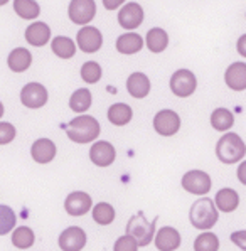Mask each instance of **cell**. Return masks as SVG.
Wrapping results in <instances>:
<instances>
[{
  "mask_svg": "<svg viewBox=\"0 0 246 251\" xmlns=\"http://www.w3.org/2000/svg\"><path fill=\"white\" fill-rule=\"evenodd\" d=\"M3 113H5V111H3V105H2V101H0V118H2Z\"/></svg>",
  "mask_w": 246,
  "mask_h": 251,
  "instance_id": "obj_40",
  "label": "cell"
},
{
  "mask_svg": "<svg viewBox=\"0 0 246 251\" xmlns=\"http://www.w3.org/2000/svg\"><path fill=\"white\" fill-rule=\"evenodd\" d=\"M224 81L233 91H245L246 90V63H233L226 69Z\"/></svg>",
  "mask_w": 246,
  "mask_h": 251,
  "instance_id": "obj_17",
  "label": "cell"
},
{
  "mask_svg": "<svg viewBox=\"0 0 246 251\" xmlns=\"http://www.w3.org/2000/svg\"><path fill=\"white\" fill-rule=\"evenodd\" d=\"M56 144L49 138H37L30 147V155L37 164H49L56 157Z\"/></svg>",
  "mask_w": 246,
  "mask_h": 251,
  "instance_id": "obj_15",
  "label": "cell"
},
{
  "mask_svg": "<svg viewBox=\"0 0 246 251\" xmlns=\"http://www.w3.org/2000/svg\"><path fill=\"white\" fill-rule=\"evenodd\" d=\"M52 52L61 59H71L76 52V44L66 36H57L52 39Z\"/></svg>",
  "mask_w": 246,
  "mask_h": 251,
  "instance_id": "obj_26",
  "label": "cell"
},
{
  "mask_svg": "<svg viewBox=\"0 0 246 251\" xmlns=\"http://www.w3.org/2000/svg\"><path fill=\"white\" fill-rule=\"evenodd\" d=\"M115 157H117V152H115V147L110 144V142L99 140L93 144L90 150V159L95 165L98 167H108L115 162Z\"/></svg>",
  "mask_w": 246,
  "mask_h": 251,
  "instance_id": "obj_13",
  "label": "cell"
},
{
  "mask_svg": "<svg viewBox=\"0 0 246 251\" xmlns=\"http://www.w3.org/2000/svg\"><path fill=\"white\" fill-rule=\"evenodd\" d=\"M153 128L162 137H172L179 132L180 128V118L175 111L172 110H160L153 117Z\"/></svg>",
  "mask_w": 246,
  "mask_h": 251,
  "instance_id": "obj_6",
  "label": "cell"
},
{
  "mask_svg": "<svg viewBox=\"0 0 246 251\" xmlns=\"http://www.w3.org/2000/svg\"><path fill=\"white\" fill-rule=\"evenodd\" d=\"M142 48H144V39H142V36H138L137 32L122 34L117 39V51L120 54L130 56V54L138 52Z\"/></svg>",
  "mask_w": 246,
  "mask_h": 251,
  "instance_id": "obj_20",
  "label": "cell"
},
{
  "mask_svg": "<svg viewBox=\"0 0 246 251\" xmlns=\"http://www.w3.org/2000/svg\"><path fill=\"white\" fill-rule=\"evenodd\" d=\"M144 22V9L140 3L128 2L122 7L120 14H118V24L125 30H133Z\"/></svg>",
  "mask_w": 246,
  "mask_h": 251,
  "instance_id": "obj_10",
  "label": "cell"
},
{
  "mask_svg": "<svg viewBox=\"0 0 246 251\" xmlns=\"http://www.w3.org/2000/svg\"><path fill=\"white\" fill-rule=\"evenodd\" d=\"M219 239L214 233H201L194 241V251H218Z\"/></svg>",
  "mask_w": 246,
  "mask_h": 251,
  "instance_id": "obj_32",
  "label": "cell"
},
{
  "mask_svg": "<svg viewBox=\"0 0 246 251\" xmlns=\"http://www.w3.org/2000/svg\"><path fill=\"white\" fill-rule=\"evenodd\" d=\"M133 117V111L126 103H115L108 108V120L110 123L117 126H123L126 123H130V120Z\"/></svg>",
  "mask_w": 246,
  "mask_h": 251,
  "instance_id": "obj_24",
  "label": "cell"
},
{
  "mask_svg": "<svg viewBox=\"0 0 246 251\" xmlns=\"http://www.w3.org/2000/svg\"><path fill=\"white\" fill-rule=\"evenodd\" d=\"M91 101H93V95L88 88H79L71 95L69 98V108L76 113H84L90 110Z\"/></svg>",
  "mask_w": 246,
  "mask_h": 251,
  "instance_id": "obj_23",
  "label": "cell"
},
{
  "mask_svg": "<svg viewBox=\"0 0 246 251\" xmlns=\"http://www.w3.org/2000/svg\"><path fill=\"white\" fill-rule=\"evenodd\" d=\"M36 236H34V231L27 226H19L14 229L12 233V243L15 248L19 250H27L34 245Z\"/></svg>",
  "mask_w": 246,
  "mask_h": 251,
  "instance_id": "obj_28",
  "label": "cell"
},
{
  "mask_svg": "<svg viewBox=\"0 0 246 251\" xmlns=\"http://www.w3.org/2000/svg\"><path fill=\"white\" fill-rule=\"evenodd\" d=\"M81 78L83 81H86L88 84H93L96 81L101 79V66L95 61H88L83 64L81 68Z\"/></svg>",
  "mask_w": 246,
  "mask_h": 251,
  "instance_id": "obj_33",
  "label": "cell"
},
{
  "mask_svg": "<svg viewBox=\"0 0 246 251\" xmlns=\"http://www.w3.org/2000/svg\"><path fill=\"white\" fill-rule=\"evenodd\" d=\"M68 14H69V19H71L74 24L84 25L93 21V17L96 15V3L93 0H73V2L69 3Z\"/></svg>",
  "mask_w": 246,
  "mask_h": 251,
  "instance_id": "obj_8",
  "label": "cell"
},
{
  "mask_svg": "<svg viewBox=\"0 0 246 251\" xmlns=\"http://www.w3.org/2000/svg\"><path fill=\"white\" fill-rule=\"evenodd\" d=\"M211 185L213 182H211L209 174H206L204 171H191L184 174L182 177V187L191 194H207L211 191Z\"/></svg>",
  "mask_w": 246,
  "mask_h": 251,
  "instance_id": "obj_7",
  "label": "cell"
},
{
  "mask_svg": "<svg viewBox=\"0 0 246 251\" xmlns=\"http://www.w3.org/2000/svg\"><path fill=\"white\" fill-rule=\"evenodd\" d=\"M246 153V145L238 133H226L218 140L216 155L226 165L238 164Z\"/></svg>",
  "mask_w": 246,
  "mask_h": 251,
  "instance_id": "obj_3",
  "label": "cell"
},
{
  "mask_svg": "<svg viewBox=\"0 0 246 251\" xmlns=\"http://www.w3.org/2000/svg\"><path fill=\"white\" fill-rule=\"evenodd\" d=\"M99 123L98 120L91 115H79V117L73 118L68 125V137L69 140L76 142V144H88L98 138L99 135Z\"/></svg>",
  "mask_w": 246,
  "mask_h": 251,
  "instance_id": "obj_1",
  "label": "cell"
},
{
  "mask_svg": "<svg viewBox=\"0 0 246 251\" xmlns=\"http://www.w3.org/2000/svg\"><path fill=\"white\" fill-rule=\"evenodd\" d=\"M15 223H17V216L12 211V207L5 206V204H0V236L14 231Z\"/></svg>",
  "mask_w": 246,
  "mask_h": 251,
  "instance_id": "obj_31",
  "label": "cell"
},
{
  "mask_svg": "<svg viewBox=\"0 0 246 251\" xmlns=\"http://www.w3.org/2000/svg\"><path fill=\"white\" fill-rule=\"evenodd\" d=\"M93 219L96 225H111L115 221V207L108 202H99L93 207Z\"/></svg>",
  "mask_w": 246,
  "mask_h": 251,
  "instance_id": "obj_30",
  "label": "cell"
},
{
  "mask_svg": "<svg viewBox=\"0 0 246 251\" xmlns=\"http://www.w3.org/2000/svg\"><path fill=\"white\" fill-rule=\"evenodd\" d=\"M236 48H238V52H240L243 57H246V34H243V36L238 39Z\"/></svg>",
  "mask_w": 246,
  "mask_h": 251,
  "instance_id": "obj_37",
  "label": "cell"
},
{
  "mask_svg": "<svg viewBox=\"0 0 246 251\" xmlns=\"http://www.w3.org/2000/svg\"><path fill=\"white\" fill-rule=\"evenodd\" d=\"M21 101L25 108L37 110L48 103V90L39 83H29L22 88L21 91Z\"/></svg>",
  "mask_w": 246,
  "mask_h": 251,
  "instance_id": "obj_9",
  "label": "cell"
},
{
  "mask_svg": "<svg viewBox=\"0 0 246 251\" xmlns=\"http://www.w3.org/2000/svg\"><path fill=\"white\" fill-rule=\"evenodd\" d=\"M14 10L19 17L22 19H36L39 17L41 14V7L37 2H32V0H15L14 2Z\"/></svg>",
  "mask_w": 246,
  "mask_h": 251,
  "instance_id": "obj_29",
  "label": "cell"
},
{
  "mask_svg": "<svg viewBox=\"0 0 246 251\" xmlns=\"http://www.w3.org/2000/svg\"><path fill=\"white\" fill-rule=\"evenodd\" d=\"M7 64L14 73L27 71L29 66L32 64V54H30L25 48H15L12 52L9 54Z\"/></svg>",
  "mask_w": 246,
  "mask_h": 251,
  "instance_id": "obj_21",
  "label": "cell"
},
{
  "mask_svg": "<svg viewBox=\"0 0 246 251\" xmlns=\"http://www.w3.org/2000/svg\"><path fill=\"white\" fill-rule=\"evenodd\" d=\"M86 245V233L78 226L64 229L59 236V248L63 251H81Z\"/></svg>",
  "mask_w": 246,
  "mask_h": 251,
  "instance_id": "obj_12",
  "label": "cell"
},
{
  "mask_svg": "<svg viewBox=\"0 0 246 251\" xmlns=\"http://www.w3.org/2000/svg\"><path fill=\"white\" fill-rule=\"evenodd\" d=\"M231 241L238 246V248L246 251V231H236V233H233Z\"/></svg>",
  "mask_w": 246,
  "mask_h": 251,
  "instance_id": "obj_36",
  "label": "cell"
},
{
  "mask_svg": "<svg viewBox=\"0 0 246 251\" xmlns=\"http://www.w3.org/2000/svg\"><path fill=\"white\" fill-rule=\"evenodd\" d=\"M91 206H93L91 196L81 191L71 192L66 198V201H64V209H66L69 216H74V218L86 214L91 209Z\"/></svg>",
  "mask_w": 246,
  "mask_h": 251,
  "instance_id": "obj_11",
  "label": "cell"
},
{
  "mask_svg": "<svg viewBox=\"0 0 246 251\" xmlns=\"http://www.w3.org/2000/svg\"><path fill=\"white\" fill-rule=\"evenodd\" d=\"M103 3H105L106 9L113 10V9H117V7H120V3H123V0H113V2H110V0H105Z\"/></svg>",
  "mask_w": 246,
  "mask_h": 251,
  "instance_id": "obj_39",
  "label": "cell"
},
{
  "mask_svg": "<svg viewBox=\"0 0 246 251\" xmlns=\"http://www.w3.org/2000/svg\"><path fill=\"white\" fill-rule=\"evenodd\" d=\"M216 207L222 212H233L240 206V196L231 187H224L216 194V201H214Z\"/></svg>",
  "mask_w": 246,
  "mask_h": 251,
  "instance_id": "obj_22",
  "label": "cell"
},
{
  "mask_svg": "<svg viewBox=\"0 0 246 251\" xmlns=\"http://www.w3.org/2000/svg\"><path fill=\"white\" fill-rule=\"evenodd\" d=\"M126 90L133 98H145L150 93V79L144 73H132L126 79Z\"/></svg>",
  "mask_w": 246,
  "mask_h": 251,
  "instance_id": "obj_18",
  "label": "cell"
},
{
  "mask_svg": "<svg viewBox=\"0 0 246 251\" xmlns=\"http://www.w3.org/2000/svg\"><path fill=\"white\" fill-rule=\"evenodd\" d=\"M113 251H138V243L132 236L125 234V236H120L117 239Z\"/></svg>",
  "mask_w": 246,
  "mask_h": 251,
  "instance_id": "obj_34",
  "label": "cell"
},
{
  "mask_svg": "<svg viewBox=\"0 0 246 251\" xmlns=\"http://www.w3.org/2000/svg\"><path fill=\"white\" fill-rule=\"evenodd\" d=\"M76 39H78L79 49H81L83 52H88V54L96 52L103 44L101 32H99L96 27H91V25L83 27V29L78 32V37H76Z\"/></svg>",
  "mask_w": 246,
  "mask_h": 251,
  "instance_id": "obj_14",
  "label": "cell"
},
{
  "mask_svg": "<svg viewBox=\"0 0 246 251\" xmlns=\"http://www.w3.org/2000/svg\"><path fill=\"white\" fill-rule=\"evenodd\" d=\"M155 246L159 251H174L180 246V233L172 226H164L155 234Z\"/></svg>",
  "mask_w": 246,
  "mask_h": 251,
  "instance_id": "obj_16",
  "label": "cell"
},
{
  "mask_svg": "<svg viewBox=\"0 0 246 251\" xmlns=\"http://www.w3.org/2000/svg\"><path fill=\"white\" fill-rule=\"evenodd\" d=\"M15 126L12 123H7V122H0V145H7L15 138Z\"/></svg>",
  "mask_w": 246,
  "mask_h": 251,
  "instance_id": "obj_35",
  "label": "cell"
},
{
  "mask_svg": "<svg viewBox=\"0 0 246 251\" xmlns=\"http://www.w3.org/2000/svg\"><path fill=\"white\" fill-rule=\"evenodd\" d=\"M197 86V79H196L194 73L189 69H179L172 75L171 78V90L177 98H187L196 91Z\"/></svg>",
  "mask_w": 246,
  "mask_h": 251,
  "instance_id": "obj_5",
  "label": "cell"
},
{
  "mask_svg": "<svg viewBox=\"0 0 246 251\" xmlns=\"http://www.w3.org/2000/svg\"><path fill=\"white\" fill-rule=\"evenodd\" d=\"M234 123V117L229 110L226 108H216L211 115V125L213 128H216L218 132H226L233 126Z\"/></svg>",
  "mask_w": 246,
  "mask_h": 251,
  "instance_id": "obj_27",
  "label": "cell"
},
{
  "mask_svg": "<svg viewBox=\"0 0 246 251\" xmlns=\"http://www.w3.org/2000/svg\"><path fill=\"white\" fill-rule=\"evenodd\" d=\"M238 179H240V182L246 185V160L241 162V165L238 167Z\"/></svg>",
  "mask_w": 246,
  "mask_h": 251,
  "instance_id": "obj_38",
  "label": "cell"
},
{
  "mask_svg": "<svg viewBox=\"0 0 246 251\" xmlns=\"http://www.w3.org/2000/svg\"><path fill=\"white\" fill-rule=\"evenodd\" d=\"M167 46H169V36L164 29L155 27V29H150L147 32V48L150 49L152 52H155V54L162 52Z\"/></svg>",
  "mask_w": 246,
  "mask_h": 251,
  "instance_id": "obj_25",
  "label": "cell"
},
{
  "mask_svg": "<svg viewBox=\"0 0 246 251\" xmlns=\"http://www.w3.org/2000/svg\"><path fill=\"white\" fill-rule=\"evenodd\" d=\"M155 223L157 219L148 221V219L144 218L142 212L135 214L132 216V219L126 225V234L135 239L138 246H148L153 239V234H155Z\"/></svg>",
  "mask_w": 246,
  "mask_h": 251,
  "instance_id": "obj_4",
  "label": "cell"
},
{
  "mask_svg": "<svg viewBox=\"0 0 246 251\" xmlns=\"http://www.w3.org/2000/svg\"><path fill=\"white\" fill-rule=\"evenodd\" d=\"M218 219H219L218 207L214 206V202L209 198L197 199L191 206L189 221L196 229H201V231L211 229L218 223Z\"/></svg>",
  "mask_w": 246,
  "mask_h": 251,
  "instance_id": "obj_2",
  "label": "cell"
},
{
  "mask_svg": "<svg viewBox=\"0 0 246 251\" xmlns=\"http://www.w3.org/2000/svg\"><path fill=\"white\" fill-rule=\"evenodd\" d=\"M25 39H27L29 44L41 48V46L48 44L49 39H51V29L44 22H34L25 29Z\"/></svg>",
  "mask_w": 246,
  "mask_h": 251,
  "instance_id": "obj_19",
  "label": "cell"
}]
</instances>
